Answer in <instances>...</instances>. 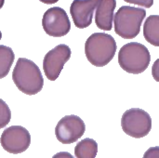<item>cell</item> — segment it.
I'll use <instances>...</instances> for the list:
<instances>
[{
    "label": "cell",
    "mask_w": 159,
    "mask_h": 158,
    "mask_svg": "<svg viewBox=\"0 0 159 158\" xmlns=\"http://www.w3.org/2000/svg\"><path fill=\"white\" fill-rule=\"evenodd\" d=\"M72 51L69 46L60 44L49 50L43 60V70L50 81H55L61 74L64 64L70 60Z\"/></svg>",
    "instance_id": "ba28073f"
},
{
    "label": "cell",
    "mask_w": 159,
    "mask_h": 158,
    "mask_svg": "<svg viewBox=\"0 0 159 158\" xmlns=\"http://www.w3.org/2000/svg\"><path fill=\"white\" fill-rule=\"evenodd\" d=\"M98 154V143L93 139H84L75 147L76 158H95Z\"/></svg>",
    "instance_id": "4fadbf2b"
},
{
    "label": "cell",
    "mask_w": 159,
    "mask_h": 158,
    "mask_svg": "<svg viewBox=\"0 0 159 158\" xmlns=\"http://www.w3.org/2000/svg\"><path fill=\"white\" fill-rule=\"evenodd\" d=\"M143 36L145 40L155 47L159 46V16H149L143 25Z\"/></svg>",
    "instance_id": "7c38bea8"
},
{
    "label": "cell",
    "mask_w": 159,
    "mask_h": 158,
    "mask_svg": "<svg viewBox=\"0 0 159 158\" xmlns=\"http://www.w3.org/2000/svg\"><path fill=\"white\" fill-rule=\"evenodd\" d=\"M42 26L45 33L53 37L64 36L71 30L70 19L66 11L60 7H50L44 13Z\"/></svg>",
    "instance_id": "8992f818"
},
{
    "label": "cell",
    "mask_w": 159,
    "mask_h": 158,
    "mask_svg": "<svg viewBox=\"0 0 159 158\" xmlns=\"http://www.w3.org/2000/svg\"><path fill=\"white\" fill-rule=\"evenodd\" d=\"M52 158H75L71 154L68 152H60L58 154H55Z\"/></svg>",
    "instance_id": "ac0fdd59"
},
{
    "label": "cell",
    "mask_w": 159,
    "mask_h": 158,
    "mask_svg": "<svg viewBox=\"0 0 159 158\" xmlns=\"http://www.w3.org/2000/svg\"><path fill=\"white\" fill-rule=\"evenodd\" d=\"M86 125L77 115L63 116L57 124L55 134L57 140L62 144H71L77 142L85 133Z\"/></svg>",
    "instance_id": "9c48e42d"
},
{
    "label": "cell",
    "mask_w": 159,
    "mask_h": 158,
    "mask_svg": "<svg viewBox=\"0 0 159 158\" xmlns=\"http://www.w3.org/2000/svg\"><path fill=\"white\" fill-rule=\"evenodd\" d=\"M11 119V112L8 105L0 99V129L5 128Z\"/></svg>",
    "instance_id": "9a60e30c"
},
{
    "label": "cell",
    "mask_w": 159,
    "mask_h": 158,
    "mask_svg": "<svg viewBox=\"0 0 159 158\" xmlns=\"http://www.w3.org/2000/svg\"><path fill=\"white\" fill-rule=\"evenodd\" d=\"M40 2L44 3V4H48V5H52V4H55L57 3L59 0H39Z\"/></svg>",
    "instance_id": "d6986e66"
},
{
    "label": "cell",
    "mask_w": 159,
    "mask_h": 158,
    "mask_svg": "<svg viewBox=\"0 0 159 158\" xmlns=\"http://www.w3.org/2000/svg\"><path fill=\"white\" fill-rule=\"evenodd\" d=\"M123 131L135 139L147 136L152 129V118L147 112L139 108L127 110L121 118Z\"/></svg>",
    "instance_id": "5b68a950"
},
{
    "label": "cell",
    "mask_w": 159,
    "mask_h": 158,
    "mask_svg": "<svg viewBox=\"0 0 159 158\" xmlns=\"http://www.w3.org/2000/svg\"><path fill=\"white\" fill-rule=\"evenodd\" d=\"M1 38H2V33H1V31H0V40H1Z\"/></svg>",
    "instance_id": "44dd1931"
},
{
    "label": "cell",
    "mask_w": 159,
    "mask_h": 158,
    "mask_svg": "<svg viewBox=\"0 0 159 158\" xmlns=\"http://www.w3.org/2000/svg\"><path fill=\"white\" fill-rule=\"evenodd\" d=\"M100 0H74L70 12L75 25L79 29L89 27L93 19L94 11Z\"/></svg>",
    "instance_id": "30bf717a"
},
{
    "label": "cell",
    "mask_w": 159,
    "mask_h": 158,
    "mask_svg": "<svg viewBox=\"0 0 159 158\" xmlns=\"http://www.w3.org/2000/svg\"><path fill=\"white\" fill-rule=\"evenodd\" d=\"M12 80L22 93L32 96L40 92L44 79L39 67L31 60L19 58L12 72Z\"/></svg>",
    "instance_id": "6da1fadb"
},
{
    "label": "cell",
    "mask_w": 159,
    "mask_h": 158,
    "mask_svg": "<svg viewBox=\"0 0 159 158\" xmlns=\"http://www.w3.org/2000/svg\"><path fill=\"white\" fill-rule=\"evenodd\" d=\"M15 54L11 47L1 45L0 46V79L6 77L14 62Z\"/></svg>",
    "instance_id": "5bb4252c"
},
{
    "label": "cell",
    "mask_w": 159,
    "mask_h": 158,
    "mask_svg": "<svg viewBox=\"0 0 159 158\" xmlns=\"http://www.w3.org/2000/svg\"><path fill=\"white\" fill-rule=\"evenodd\" d=\"M116 42L111 34L94 33L86 41L85 53L88 61L96 67L107 65L115 57Z\"/></svg>",
    "instance_id": "7a4b0ae2"
},
{
    "label": "cell",
    "mask_w": 159,
    "mask_h": 158,
    "mask_svg": "<svg viewBox=\"0 0 159 158\" xmlns=\"http://www.w3.org/2000/svg\"><path fill=\"white\" fill-rule=\"evenodd\" d=\"M146 17L144 8L122 6L116 13L113 21L115 32L124 39H133L141 32V26Z\"/></svg>",
    "instance_id": "3957f363"
},
{
    "label": "cell",
    "mask_w": 159,
    "mask_h": 158,
    "mask_svg": "<svg viewBox=\"0 0 159 158\" xmlns=\"http://www.w3.org/2000/svg\"><path fill=\"white\" fill-rule=\"evenodd\" d=\"M0 143L3 149L9 154H21L29 148L31 144V135L29 131L21 126H11L3 131Z\"/></svg>",
    "instance_id": "52a82bcc"
},
{
    "label": "cell",
    "mask_w": 159,
    "mask_h": 158,
    "mask_svg": "<svg viewBox=\"0 0 159 158\" xmlns=\"http://www.w3.org/2000/svg\"><path fill=\"white\" fill-rule=\"evenodd\" d=\"M116 0H100L95 13V23L103 31H111L113 28L114 12Z\"/></svg>",
    "instance_id": "8fae6325"
},
{
    "label": "cell",
    "mask_w": 159,
    "mask_h": 158,
    "mask_svg": "<svg viewBox=\"0 0 159 158\" xmlns=\"http://www.w3.org/2000/svg\"><path fill=\"white\" fill-rule=\"evenodd\" d=\"M143 158H159V147H150L143 155Z\"/></svg>",
    "instance_id": "e0dca14e"
},
{
    "label": "cell",
    "mask_w": 159,
    "mask_h": 158,
    "mask_svg": "<svg viewBox=\"0 0 159 158\" xmlns=\"http://www.w3.org/2000/svg\"><path fill=\"white\" fill-rule=\"evenodd\" d=\"M151 55L148 48L138 42H129L124 45L118 52V63L129 74H139L149 66Z\"/></svg>",
    "instance_id": "277c9868"
},
{
    "label": "cell",
    "mask_w": 159,
    "mask_h": 158,
    "mask_svg": "<svg viewBox=\"0 0 159 158\" xmlns=\"http://www.w3.org/2000/svg\"><path fill=\"white\" fill-rule=\"evenodd\" d=\"M4 4H5V0H0V9L3 7Z\"/></svg>",
    "instance_id": "ffe728a7"
},
{
    "label": "cell",
    "mask_w": 159,
    "mask_h": 158,
    "mask_svg": "<svg viewBox=\"0 0 159 158\" xmlns=\"http://www.w3.org/2000/svg\"><path fill=\"white\" fill-rule=\"evenodd\" d=\"M124 1L132 5H138L143 7L144 8H150L154 4V0H124Z\"/></svg>",
    "instance_id": "2e32d148"
}]
</instances>
